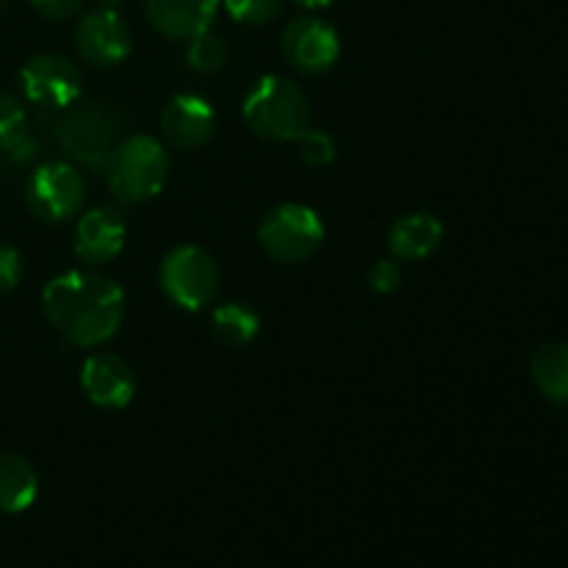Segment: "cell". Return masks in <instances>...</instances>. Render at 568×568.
Segmentation results:
<instances>
[{
	"instance_id": "9c48e42d",
	"label": "cell",
	"mask_w": 568,
	"mask_h": 568,
	"mask_svg": "<svg viewBox=\"0 0 568 568\" xmlns=\"http://www.w3.org/2000/svg\"><path fill=\"white\" fill-rule=\"evenodd\" d=\"M281 48L288 67L305 72V75H322L342 55L336 28L331 22L320 20V17H294V20H288V26L283 28Z\"/></svg>"
},
{
	"instance_id": "484cf974",
	"label": "cell",
	"mask_w": 568,
	"mask_h": 568,
	"mask_svg": "<svg viewBox=\"0 0 568 568\" xmlns=\"http://www.w3.org/2000/svg\"><path fill=\"white\" fill-rule=\"evenodd\" d=\"M297 6H303V9H325V6H331L333 0H294Z\"/></svg>"
},
{
	"instance_id": "2e32d148",
	"label": "cell",
	"mask_w": 568,
	"mask_h": 568,
	"mask_svg": "<svg viewBox=\"0 0 568 568\" xmlns=\"http://www.w3.org/2000/svg\"><path fill=\"white\" fill-rule=\"evenodd\" d=\"M444 239V225L436 214L414 211L388 227V250L399 261H422L436 253Z\"/></svg>"
},
{
	"instance_id": "4316f807",
	"label": "cell",
	"mask_w": 568,
	"mask_h": 568,
	"mask_svg": "<svg viewBox=\"0 0 568 568\" xmlns=\"http://www.w3.org/2000/svg\"><path fill=\"white\" fill-rule=\"evenodd\" d=\"M94 3L105 6V9H114V6H116V3H120V0H94Z\"/></svg>"
},
{
	"instance_id": "6da1fadb",
	"label": "cell",
	"mask_w": 568,
	"mask_h": 568,
	"mask_svg": "<svg viewBox=\"0 0 568 568\" xmlns=\"http://www.w3.org/2000/svg\"><path fill=\"white\" fill-rule=\"evenodd\" d=\"M44 320L75 347H100L116 336L125 320V292L94 270H70L48 281L42 292Z\"/></svg>"
},
{
	"instance_id": "ba28073f",
	"label": "cell",
	"mask_w": 568,
	"mask_h": 568,
	"mask_svg": "<svg viewBox=\"0 0 568 568\" xmlns=\"http://www.w3.org/2000/svg\"><path fill=\"white\" fill-rule=\"evenodd\" d=\"M22 94L37 109L64 111L81 100V70L61 53H39L20 70Z\"/></svg>"
},
{
	"instance_id": "ffe728a7",
	"label": "cell",
	"mask_w": 568,
	"mask_h": 568,
	"mask_svg": "<svg viewBox=\"0 0 568 568\" xmlns=\"http://www.w3.org/2000/svg\"><path fill=\"white\" fill-rule=\"evenodd\" d=\"M227 42L220 37V33L203 31L197 37L189 39L186 48V61L194 72H203V75H214V72L225 70L227 64Z\"/></svg>"
},
{
	"instance_id": "cb8c5ba5",
	"label": "cell",
	"mask_w": 568,
	"mask_h": 568,
	"mask_svg": "<svg viewBox=\"0 0 568 568\" xmlns=\"http://www.w3.org/2000/svg\"><path fill=\"white\" fill-rule=\"evenodd\" d=\"M399 283H403V272H399L397 261H377L369 270V286L375 288L377 294H392L397 292Z\"/></svg>"
},
{
	"instance_id": "7402d4cb",
	"label": "cell",
	"mask_w": 568,
	"mask_h": 568,
	"mask_svg": "<svg viewBox=\"0 0 568 568\" xmlns=\"http://www.w3.org/2000/svg\"><path fill=\"white\" fill-rule=\"evenodd\" d=\"M297 148L300 159L308 166H327L336 159V142H333L331 133L314 131V128H308V131L297 139Z\"/></svg>"
},
{
	"instance_id": "3957f363",
	"label": "cell",
	"mask_w": 568,
	"mask_h": 568,
	"mask_svg": "<svg viewBox=\"0 0 568 568\" xmlns=\"http://www.w3.org/2000/svg\"><path fill=\"white\" fill-rule=\"evenodd\" d=\"M105 181L120 203L139 205L159 197L170 178V153L159 139L133 133L120 139L105 161Z\"/></svg>"
},
{
	"instance_id": "52a82bcc",
	"label": "cell",
	"mask_w": 568,
	"mask_h": 568,
	"mask_svg": "<svg viewBox=\"0 0 568 568\" xmlns=\"http://www.w3.org/2000/svg\"><path fill=\"white\" fill-rule=\"evenodd\" d=\"M87 181L70 161H48L37 166L26 183V203L37 220L59 225L81 214Z\"/></svg>"
},
{
	"instance_id": "4fadbf2b",
	"label": "cell",
	"mask_w": 568,
	"mask_h": 568,
	"mask_svg": "<svg viewBox=\"0 0 568 568\" xmlns=\"http://www.w3.org/2000/svg\"><path fill=\"white\" fill-rule=\"evenodd\" d=\"M216 131V114L200 94H175L161 111V136L170 148L200 150Z\"/></svg>"
},
{
	"instance_id": "83f0119b",
	"label": "cell",
	"mask_w": 568,
	"mask_h": 568,
	"mask_svg": "<svg viewBox=\"0 0 568 568\" xmlns=\"http://www.w3.org/2000/svg\"><path fill=\"white\" fill-rule=\"evenodd\" d=\"M3 3H6V0H0V9H3Z\"/></svg>"
},
{
	"instance_id": "ac0fdd59",
	"label": "cell",
	"mask_w": 568,
	"mask_h": 568,
	"mask_svg": "<svg viewBox=\"0 0 568 568\" xmlns=\"http://www.w3.org/2000/svg\"><path fill=\"white\" fill-rule=\"evenodd\" d=\"M538 392L555 405H568V344L544 342L530 361Z\"/></svg>"
},
{
	"instance_id": "8992f818",
	"label": "cell",
	"mask_w": 568,
	"mask_h": 568,
	"mask_svg": "<svg viewBox=\"0 0 568 568\" xmlns=\"http://www.w3.org/2000/svg\"><path fill=\"white\" fill-rule=\"evenodd\" d=\"M161 292L183 311H200L220 292V266L197 244L170 250L159 266Z\"/></svg>"
},
{
	"instance_id": "44dd1931",
	"label": "cell",
	"mask_w": 568,
	"mask_h": 568,
	"mask_svg": "<svg viewBox=\"0 0 568 568\" xmlns=\"http://www.w3.org/2000/svg\"><path fill=\"white\" fill-rule=\"evenodd\" d=\"M227 14L244 26H264L281 14V0H225Z\"/></svg>"
},
{
	"instance_id": "603a6c76",
	"label": "cell",
	"mask_w": 568,
	"mask_h": 568,
	"mask_svg": "<svg viewBox=\"0 0 568 568\" xmlns=\"http://www.w3.org/2000/svg\"><path fill=\"white\" fill-rule=\"evenodd\" d=\"M22 277V255L11 244H0V297L11 294Z\"/></svg>"
},
{
	"instance_id": "7a4b0ae2",
	"label": "cell",
	"mask_w": 568,
	"mask_h": 568,
	"mask_svg": "<svg viewBox=\"0 0 568 568\" xmlns=\"http://www.w3.org/2000/svg\"><path fill=\"white\" fill-rule=\"evenodd\" d=\"M244 122L258 139L272 144L297 142L311 128L308 98L283 75H264L244 98Z\"/></svg>"
},
{
	"instance_id": "8fae6325",
	"label": "cell",
	"mask_w": 568,
	"mask_h": 568,
	"mask_svg": "<svg viewBox=\"0 0 568 568\" xmlns=\"http://www.w3.org/2000/svg\"><path fill=\"white\" fill-rule=\"evenodd\" d=\"M81 388L98 408L122 410L136 397V375L120 355L94 353L81 366Z\"/></svg>"
},
{
	"instance_id": "d6986e66",
	"label": "cell",
	"mask_w": 568,
	"mask_h": 568,
	"mask_svg": "<svg viewBox=\"0 0 568 568\" xmlns=\"http://www.w3.org/2000/svg\"><path fill=\"white\" fill-rule=\"evenodd\" d=\"M211 331L225 347H244L261 331V316L247 303H225L211 314Z\"/></svg>"
},
{
	"instance_id": "277c9868",
	"label": "cell",
	"mask_w": 568,
	"mask_h": 568,
	"mask_svg": "<svg viewBox=\"0 0 568 568\" xmlns=\"http://www.w3.org/2000/svg\"><path fill=\"white\" fill-rule=\"evenodd\" d=\"M53 133L67 159L94 172H103L116 144L120 116L111 105L89 100V103H75L61 111L59 120L53 122Z\"/></svg>"
},
{
	"instance_id": "5bb4252c",
	"label": "cell",
	"mask_w": 568,
	"mask_h": 568,
	"mask_svg": "<svg viewBox=\"0 0 568 568\" xmlns=\"http://www.w3.org/2000/svg\"><path fill=\"white\" fill-rule=\"evenodd\" d=\"M220 0H144L150 22L170 39H192L209 31Z\"/></svg>"
},
{
	"instance_id": "5b68a950",
	"label": "cell",
	"mask_w": 568,
	"mask_h": 568,
	"mask_svg": "<svg viewBox=\"0 0 568 568\" xmlns=\"http://www.w3.org/2000/svg\"><path fill=\"white\" fill-rule=\"evenodd\" d=\"M325 242V222L311 205L281 203L258 225V244L277 264H303Z\"/></svg>"
},
{
	"instance_id": "30bf717a",
	"label": "cell",
	"mask_w": 568,
	"mask_h": 568,
	"mask_svg": "<svg viewBox=\"0 0 568 568\" xmlns=\"http://www.w3.org/2000/svg\"><path fill=\"white\" fill-rule=\"evenodd\" d=\"M75 48L83 61L100 70H111L131 55V31L114 9L100 6L78 22Z\"/></svg>"
},
{
	"instance_id": "e0dca14e",
	"label": "cell",
	"mask_w": 568,
	"mask_h": 568,
	"mask_svg": "<svg viewBox=\"0 0 568 568\" xmlns=\"http://www.w3.org/2000/svg\"><path fill=\"white\" fill-rule=\"evenodd\" d=\"M39 494L37 469L17 453H0V510L22 514Z\"/></svg>"
},
{
	"instance_id": "7c38bea8",
	"label": "cell",
	"mask_w": 568,
	"mask_h": 568,
	"mask_svg": "<svg viewBox=\"0 0 568 568\" xmlns=\"http://www.w3.org/2000/svg\"><path fill=\"white\" fill-rule=\"evenodd\" d=\"M125 216L114 205H98L87 214H78L72 247L87 266H103L114 261L125 247Z\"/></svg>"
},
{
	"instance_id": "d4e9b609",
	"label": "cell",
	"mask_w": 568,
	"mask_h": 568,
	"mask_svg": "<svg viewBox=\"0 0 568 568\" xmlns=\"http://www.w3.org/2000/svg\"><path fill=\"white\" fill-rule=\"evenodd\" d=\"M31 6L48 20H67L81 11L83 0H31Z\"/></svg>"
},
{
	"instance_id": "9a60e30c",
	"label": "cell",
	"mask_w": 568,
	"mask_h": 568,
	"mask_svg": "<svg viewBox=\"0 0 568 568\" xmlns=\"http://www.w3.org/2000/svg\"><path fill=\"white\" fill-rule=\"evenodd\" d=\"M42 150L37 133L31 131L28 111L14 94L0 92V159L11 166H26Z\"/></svg>"
}]
</instances>
